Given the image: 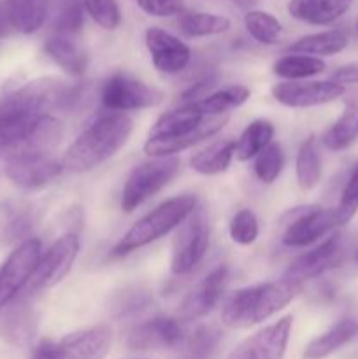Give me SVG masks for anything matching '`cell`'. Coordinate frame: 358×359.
Instances as JSON below:
<instances>
[{
    "label": "cell",
    "mask_w": 358,
    "mask_h": 359,
    "mask_svg": "<svg viewBox=\"0 0 358 359\" xmlns=\"http://www.w3.org/2000/svg\"><path fill=\"white\" fill-rule=\"evenodd\" d=\"M79 237L76 233H65L42 252L37 270L30 280V291H44L62 283L72 270L74 262L79 255Z\"/></svg>",
    "instance_id": "cell-13"
},
{
    "label": "cell",
    "mask_w": 358,
    "mask_h": 359,
    "mask_svg": "<svg viewBox=\"0 0 358 359\" xmlns=\"http://www.w3.org/2000/svg\"><path fill=\"white\" fill-rule=\"evenodd\" d=\"M291 328H293V318L284 316L279 321L258 330L242 340L227 359H283Z\"/></svg>",
    "instance_id": "cell-15"
},
{
    "label": "cell",
    "mask_w": 358,
    "mask_h": 359,
    "mask_svg": "<svg viewBox=\"0 0 358 359\" xmlns=\"http://www.w3.org/2000/svg\"><path fill=\"white\" fill-rule=\"evenodd\" d=\"M228 276L230 270L227 265H220L211 270L183 300L179 307V319L181 321H195V319L204 318L209 314L225 293V287L228 284Z\"/></svg>",
    "instance_id": "cell-20"
},
{
    "label": "cell",
    "mask_w": 358,
    "mask_h": 359,
    "mask_svg": "<svg viewBox=\"0 0 358 359\" xmlns=\"http://www.w3.org/2000/svg\"><path fill=\"white\" fill-rule=\"evenodd\" d=\"M181 161L175 156L154 158L130 172L121 193V210L130 214L160 193L178 175Z\"/></svg>",
    "instance_id": "cell-7"
},
{
    "label": "cell",
    "mask_w": 358,
    "mask_h": 359,
    "mask_svg": "<svg viewBox=\"0 0 358 359\" xmlns=\"http://www.w3.org/2000/svg\"><path fill=\"white\" fill-rule=\"evenodd\" d=\"M41 256V241L30 237L16 245L6 262L0 265V311L16 300L23 287L30 284Z\"/></svg>",
    "instance_id": "cell-11"
},
{
    "label": "cell",
    "mask_w": 358,
    "mask_h": 359,
    "mask_svg": "<svg viewBox=\"0 0 358 359\" xmlns=\"http://www.w3.org/2000/svg\"><path fill=\"white\" fill-rule=\"evenodd\" d=\"M358 337V319L344 318L339 319L323 335L316 337L305 346L304 359H325L330 354L337 353L340 347L347 346Z\"/></svg>",
    "instance_id": "cell-25"
},
{
    "label": "cell",
    "mask_w": 358,
    "mask_h": 359,
    "mask_svg": "<svg viewBox=\"0 0 358 359\" xmlns=\"http://www.w3.org/2000/svg\"><path fill=\"white\" fill-rule=\"evenodd\" d=\"M91 20L104 30H116L121 23V11L116 0H83Z\"/></svg>",
    "instance_id": "cell-40"
},
{
    "label": "cell",
    "mask_w": 358,
    "mask_h": 359,
    "mask_svg": "<svg viewBox=\"0 0 358 359\" xmlns=\"http://www.w3.org/2000/svg\"><path fill=\"white\" fill-rule=\"evenodd\" d=\"M13 30L14 28L13 23H11V16L9 11H7L6 0H2V2H0V41H4Z\"/></svg>",
    "instance_id": "cell-46"
},
{
    "label": "cell",
    "mask_w": 358,
    "mask_h": 359,
    "mask_svg": "<svg viewBox=\"0 0 358 359\" xmlns=\"http://www.w3.org/2000/svg\"><path fill=\"white\" fill-rule=\"evenodd\" d=\"M111 344L112 332L109 326H91L53 342V356L55 359H105Z\"/></svg>",
    "instance_id": "cell-18"
},
{
    "label": "cell",
    "mask_w": 358,
    "mask_h": 359,
    "mask_svg": "<svg viewBox=\"0 0 358 359\" xmlns=\"http://www.w3.org/2000/svg\"><path fill=\"white\" fill-rule=\"evenodd\" d=\"M227 121L228 116L204 118L185 104L157 119L144 144V153L151 158L174 156L216 135Z\"/></svg>",
    "instance_id": "cell-1"
},
{
    "label": "cell",
    "mask_w": 358,
    "mask_h": 359,
    "mask_svg": "<svg viewBox=\"0 0 358 359\" xmlns=\"http://www.w3.org/2000/svg\"><path fill=\"white\" fill-rule=\"evenodd\" d=\"M209 249V223L204 209L197 207L178 228L172 241L171 272L174 276H188L200 265Z\"/></svg>",
    "instance_id": "cell-8"
},
{
    "label": "cell",
    "mask_w": 358,
    "mask_h": 359,
    "mask_svg": "<svg viewBox=\"0 0 358 359\" xmlns=\"http://www.w3.org/2000/svg\"><path fill=\"white\" fill-rule=\"evenodd\" d=\"M295 174H297L298 186L304 191L316 188L321 181V154H319L316 137H309L298 147L297 160H295Z\"/></svg>",
    "instance_id": "cell-33"
},
{
    "label": "cell",
    "mask_w": 358,
    "mask_h": 359,
    "mask_svg": "<svg viewBox=\"0 0 358 359\" xmlns=\"http://www.w3.org/2000/svg\"><path fill=\"white\" fill-rule=\"evenodd\" d=\"M274 133H276V128L269 119H255L246 126L241 137L235 140L234 156L239 161H248L251 158H256L272 142Z\"/></svg>",
    "instance_id": "cell-31"
},
{
    "label": "cell",
    "mask_w": 358,
    "mask_h": 359,
    "mask_svg": "<svg viewBox=\"0 0 358 359\" xmlns=\"http://www.w3.org/2000/svg\"><path fill=\"white\" fill-rule=\"evenodd\" d=\"M35 224V209L20 198H7L0 203V244L20 245L30 238Z\"/></svg>",
    "instance_id": "cell-21"
},
{
    "label": "cell",
    "mask_w": 358,
    "mask_h": 359,
    "mask_svg": "<svg viewBox=\"0 0 358 359\" xmlns=\"http://www.w3.org/2000/svg\"><path fill=\"white\" fill-rule=\"evenodd\" d=\"M353 0H290L288 13L291 18L307 25H332L350 11Z\"/></svg>",
    "instance_id": "cell-24"
},
{
    "label": "cell",
    "mask_w": 358,
    "mask_h": 359,
    "mask_svg": "<svg viewBox=\"0 0 358 359\" xmlns=\"http://www.w3.org/2000/svg\"><path fill=\"white\" fill-rule=\"evenodd\" d=\"M244 27L256 42L276 46L284 39V28L274 14L260 9H249L244 16Z\"/></svg>",
    "instance_id": "cell-34"
},
{
    "label": "cell",
    "mask_w": 358,
    "mask_h": 359,
    "mask_svg": "<svg viewBox=\"0 0 358 359\" xmlns=\"http://www.w3.org/2000/svg\"><path fill=\"white\" fill-rule=\"evenodd\" d=\"M344 259V244L340 235H332L323 241L318 248L297 256L284 272V279L297 286H304L307 280L323 276L329 270L336 269Z\"/></svg>",
    "instance_id": "cell-14"
},
{
    "label": "cell",
    "mask_w": 358,
    "mask_h": 359,
    "mask_svg": "<svg viewBox=\"0 0 358 359\" xmlns=\"http://www.w3.org/2000/svg\"><path fill=\"white\" fill-rule=\"evenodd\" d=\"M83 95V84L44 76L28 81L23 86L6 93L0 104L34 114H51V112L76 111L81 105Z\"/></svg>",
    "instance_id": "cell-5"
},
{
    "label": "cell",
    "mask_w": 358,
    "mask_h": 359,
    "mask_svg": "<svg viewBox=\"0 0 358 359\" xmlns=\"http://www.w3.org/2000/svg\"><path fill=\"white\" fill-rule=\"evenodd\" d=\"M302 286L290 283L284 277L272 283L255 284L234 291L221 307V321L228 328H248L260 325L283 311L298 293Z\"/></svg>",
    "instance_id": "cell-3"
},
{
    "label": "cell",
    "mask_w": 358,
    "mask_h": 359,
    "mask_svg": "<svg viewBox=\"0 0 358 359\" xmlns=\"http://www.w3.org/2000/svg\"><path fill=\"white\" fill-rule=\"evenodd\" d=\"M178 28L186 37H211V35H221L230 30L232 21L221 14L192 11V13H183L179 16Z\"/></svg>",
    "instance_id": "cell-32"
},
{
    "label": "cell",
    "mask_w": 358,
    "mask_h": 359,
    "mask_svg": "<svg viewBox=\"0 0 358 359\" xmlns=\"http://www.w3.org/2000/svg\"><path fill=\"white\" fill-rule=\"evenodd\" d=\"M83 0H56L55 16H53V30L56 35L77 34L83 28L84 21Z\"/></svg>",
    "instance_id": "cell-37"
},
{
    "label": "cell",
    "mask_w": 358,
    "mask_h": 359,
    "mask_svg": "<svg viewBox=\"0 0 358 359\" xmlns=\"http://www.w3.org/2000/svg\"><path fill=\"white\" fill-rule=\"evenodd\" d=\"M35 314L30 304L14 300L0 311V337L14 346H25L35 335Z\"/></svg>",
    "instance_id": "cell-23"
},
{
    "label": "cell",
    "mask_w": 358,
    "mask_h": 359,
    "mask_svg": "<svg viewBox=\"0 0 358 359\" xmlns=\"http://www.w3.org/2000/svg\"><path fill=\"white\" fill-rule=\"evenodd\" d=\"M358 212V163L351 172L350 179H347L346 186L340 195L339 207H337V214H339L340 224H346L354 214Z\"/></svg>",
    "instance_id": "cell-41"
},
{
    "label": "cell",
    "mask_w": 358,
    "mask_h": 359,
    "mask_svg": "<svg viewBox=\"0 0 358 359\" xmlns=\"http://www.w3.org/2000/svg\"><path fill=\"white\" fill-rule=\"evenodd\" d=\"M354 259H357V263H358V249H357V255H354Z\"/></svg>",
    "instance_id": "cell-48"
},
{
    "label": "cell",
    "mask_w": 358,
    "mask_h": 359,
    "mask_svg": "<svg viewBox=\"0 0 358 359\" xmlns=\"http://www.w3.org/2000/svg\"><path fill=\"white\" fill-rule=\"evenodd\" d=\"M357 32H358V21H357Z\"/></svg>",
    "instance_id": "cell-49"
},
{
    "label": "cell",
    "mask_w": 358,
    "mask_h": 359,
    "mask_svg": "<svg viewBox=\"0 0 358 359\" xmlns=\"http://www.w3.org/2000/svg\"><path fill=\"white\" fill-rule=\"evenodd\" d=\"M346 88L336 81H288L272 88L274 100L290 109H307L343 98Z\"/></svg>",
    "instance_id": "cell-16"
},
{
    "label": "cell",
    "mask_w": 358,
    "mask_h": 359,
    "mask_svg": "<svg viewBox=\"0 0 358 359\" xmlns=\"http://www.w3.org/2000/svg\"><path fill=\"white\" fill-rule=\"evenodd\" d=\"M135 359H146V358H135Z\"/></svg>",
    "instance_id": "cell-50"
},
{
    "label": "cell",
    "mask_w": 358,
    "mask_h": 359,
    "mask_svg": "<svg viewBox=\"0 0 358 359\" xmlns=\"http://www.w3.org/2000/svg\"><path fill=\"white\" fill-rule=\"evenodd\" d=\"M235 4H237L239 7H241V9H248L249 11V7L253 6V4L256 2V0H234Z\"/></svg>",
    "instance_id": "cell-47"
},
{
    "label": "cell",
    "mask_w": 358,
    "mask_h": 359,
    "mask_svg": "<svg viewBox=\"0 0 358 359\" xmlns=\"http://www.w3.org/2000/svg\"><path fill=\"white\" fill-rule=\"evenodd\" d=\"M332 81L343 84V86H346V84H358V62L339 67L332 74Z\"/></svg>",
    "instance_id": "cell-44"
},
{
    "label": "cell",
    "mask_w": 358,
    "mask_h": 359,
    "mask_svg": "<svg viewBox=\"0 0 358 359\" xmlns=\"http://www.w3.org/2000/svg\"><path fill=\"white\" fill-rule=\"evenodd\" d=\"M185 342V330L179 319L158 318L144 321L132 328L126 337V347L133 353L157 349H174Z\"/></svg>",
    "instance_id": "cell-17"
},
{
    "label": "cell",
    "mask_w": 358,
    "mask_h": 359,
    "mask_svg": "<svg viewBox=\"0 0 358 359\" xmlns=\"http://www.w3.org/2000/svg\"><path fill=\"white\" fill-rule=\"evenodd\" d=\"M13 28L20 34H35L48 18V0H6Z\"/></svg>",
    "instance_id": "cell-30"
},
{
    "label": "cell",
    "mask_w": 358,
    "mask_h": 359,
    "mask_svg": "<svg viewBox=\"0 0 358 359\" xmlns=\"http://www.w3.org/2000/svg\"><path fill=\"white\" fill-rule=\"evenodd\" d=\"M235 154V139H223L193 154L190 165L200 175H220L228 170Z\"/></svg>",
    "instance_id": "cell-29"
},
{
    "label": "cell",
    "mask_w": 358,
    "mask_h": 359,
    "mask_svg": "<svg viewBox=\"0 0 358 359\" xmlns=\"http://www.w3.org/2000/svg\"><path fill=\"white\" fill-rule=\"evenodd\" d=\"M284 167L283 147L277 142H270L258 156L255 158V175L263 184H272L277 181Z\"/></svg>",
    "instance_id": "cell-38"
},
{
    "label": "cell",
    "mask_w": 358,
    "mask_h": 359,
    "mask_svg": "<svg viewBox=\"0 0 358 359\" xmlns=\"http://www.w3.org/2000/svg\"><path fill=\"white\" fill-rule=\"evenodd\" d=\"M258 219H256L255 212L249 209H241L239 212H235L230 221V226H228L230 238L239 245H251L258 238Z\"/></svg>",
    "instance_id": "cell-39"
},
{
    "label": "cell",
    "mask_w": 358,
    "mask_h": 359,
    "mask_svg": "<svg viewBox=\"0 0 358 359\" xmlns=\"http://www.w3.org/2000/svg\"><path fill=\"white\" fill-rule=\"evenodd\" d=\"M100 100L105 109L123 114L125 111L157 107L164 100V93L132 74L114 72L102 83Z\"/></svg>",
    "instance_id": "cell-9"
},
{
    "label": "cell",
    "mask_w": 358,
    "mask_h": 359,
    "mask_svg": "<svg viewBox=\"0 0 358 359\" xmlns=\"http://www.w3.org/2000/svg\"><path fill=\"white\" fill-rule=\"evenodd\" d=\"M62 123L51 114H34L0 104V153L46 151L62 140Z\"/></svg>",
    "instance_id": "cell-4"
},
{
    "label": "cell",
    "mask_w": 358,
    "mask_h": 359,
    "mask_svg": "<svg viewBox=\"0 0 358 359\" xmlns=\"http://www.w3.org/2000/svg\"><path fill=\"white\" fill-rule=\"evenodd\" d=\"M283 244L288 248H305L340 226L337 209H323L318 205L297 207L284 216Z\"/></svg>",
    "instance_id": "cell-12"
},
{
    "label": "cell",
    "mask_w": 358,
    "mask_h": 359,
    "mask_svg": "<svg viewBox=\"0 0 358 359\" xmlns=\"http://www.w3.org/2000/svg\"><path fill=\"white\" fill-rule=\"evenodd\" d=\"M221 332L216 326H200L186 340L178 359H216L221 346Z\"/></svg>",
    "instance_id": "cell-36"
},
{
    "label": "cell",
    "mask_w": 358,
    "mask_h": 359,
    "mask_svg": "<svg viewBox=\"0 0 358 359\" xmlns=\"http://www.w3.org/2000/svg\"><path fill=\"white\" fill-rule=\"evenodd\" d=\"M251 97V91L242 84H234L223 90H218L207 97L199 98V100L188 102V107H192L197 114L204 118H218V116H228V112L241 107Z\"/></svg>",
    "instance_id": "cell-26"
},
{
    "label": "cell",
    "mask_w": 358,
    "mask_h": 359,
    "mask_svg": "<svg viewBox=\"0 0 358 359\" xmlns=\"http://www.w3.org/2000/svg\"><path fill=\"white\" fill-rule=\"evenodd\" d=\"M150 304V294L142 290H128L125 293L119 294V298L116 300V312L119 316H128L135 314L140 309H144Z\"/></svg>",
    "instance_id": "cell-43"
},
{
    "label": "cell",
    "mask_w": 358,
    "mask_h": 359,
    "mask_svg": "<svg viewBox=\"0 0 358 359\" xmlns=\"http://www.w3.org/2000/svg\"><path fill=\"white\" fill-rule=\"evenodd\" d=\"M350 44V37L343 30H325L319 34L304 35L288 46V51L293 55H307L319 58V56H333L344 51Z\"/></svg>",
    "instance_id": "cell-28"
},
{
    "label": "cell",
    "mask_w": 358,
    "mask_h": 359,
    "mask_svg": "<svg viewBox=\"0 0 358 359\" xmlns=\"http://www.w3.org/2000/svg\"><path fill=\"white\" fill-rule=\"evenodd\" d=\"M30 359H55L53 356V340L44 339L34 347Z\"/></svg>",
    "instance_id": "cell-45"
},
{
    "label": "cell",
    "mask_w": 358,
    "mask_h": 359,
    "mask_svg": "<svg viewBox=\"0 0 358 359\" xmlns=\"http://www.w3.org/2000/svg\"><path fill=\"white\" fill-rule=\"evenodd\" d=\"M63 163L46 151H18L6 156V177L25 191L48 186L60 177Z\"/></svg>",
    "instance_id": "cell-10"
},
{
    "label": "cell",
    "mask_w": 358,
    "mask_h": 359,
    "mask_svg": "<svg viewBox=\"0 0 358 359\" xmlns=\"http://www.w3.org/2000/svg\"><path fill=\"white\" fill-rule=\"evenodd\" d=\"M44 53L69 76L79 77L86 72V51L67 35H53V37H49L44 42Z\"/></svg>",
    "instance_id": "cell-27"
},
{
    "label": "cell",
    "mask_w": 358,
    "mask_h": 359,
    "mask_svg": "<svg viewBox=\"0 0 358 359\" xmlns=\"http://www.w3.org/2000/svg\"><path fill=\"white\" fill-rule=\"evenodd\" d=\"M137 6L150 16L171 18L183 14L185 0H137Z\"/></svg>",
    "instance_id": "cell-42"
},
{
    "label": "cell",
    "mask_w": 358,
    "mask_h": 359,
    "mask_svg": "<svg viewBox=\"0 0 358 359\" xmlns=\"http://www.w3.org/2000/svg\"><path fill=\"white\" fill-rule=\"evenodd\" d=\"M199 207V198L192 193L174 196V198L165 200L164 203L140 217L135 224L128 228L121 241L114 245L112 255L126 256L158 238L165 237L172 230L181 226L186 217Z\"/></svg>",
    "instance_id": "cell-6"
},
{
    "label": "cell",
    "mask_w": 358,
    "mask_h": 359,
    "mask_svg": "<svg viewBox=\"0 0 358 359\" xmlns=\"http://www.w3.org/2000/svg\"><path fill=\"white\" fill-rule=\"evenodd\" d=\"M133 123L121 112H111L91 123L63 154V168L88 172L114 156L132 135Z\"/></svg>",
    "instance_id": "cell-2"
},
{
    "label": "cell",
    "mask_w": 358,
    "mask_h": 359,
    "mask_svg": "<svg viewBox=\"0 0 358 359\" xmlns=\"http://www.w3.org/2000/svg\"><path fill=\"white\" fill-rule=\"evenodd\" d=\"M154 69L167 76L181 74L192 62V49L179 37L160 27H150L144 35Z\"/></svg>",
    "instance_id": "cell-19"
},
{
    "label": "cell",
    "mask_w": 358,
    "mask_h": 359,
    "mask_svg": "<svg viewBox=\"0 0 358 359\" xmlns=\"http://www.w3.org/2000/svg\"><path fill=\"white\" fill-rule=\"evenodd\" d=\"M343 102V114L321 135L323 146L333 153L347 149L358 140V88L344 91Z\"/></svg>",
    "instance_id": "cell-22"
},
{
    "label": "cell",
    "mask_w": 358,
    "mask_h": 359,
    "mask_svg": "<svg viewBox=\"0 0 358 359\" xmlns=\"http://www.w3.org/2000/svg\"><path fill=\"white\" fill-rule=\"evenodd\" d=\"M326 65L323 60L314 58L307 55H284L276 60L272 65V72L277 77H283L288 81H300L307 77H314L318 74L325 72Z\"/></svg>",
    "instance_id": "cell-35"
}]
</instances>
